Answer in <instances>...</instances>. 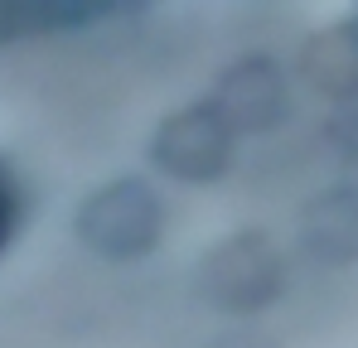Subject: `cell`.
I'll return each mask as SVG.
<instances>
[{"instance_id":"cell-2","label":"cell","mask_w":358,"mask_h":348,"mask_svg":"<svg viewBox=\"0 0 358 348\" xmlns=\"http://www.w3.org/2000/svg\"><path fill=\"white\" fill-rule=\"evenodd\" d=\"M349 29H354V44H358V10H354V20H349Z\"/></svg>"},{"instance_id":"cell-1","label":"cell","mask_w":358,"mask_h":348,"mask_svg":"<svg viewBox=\"0 0 358 348\" xmlns=\"http://www.w3.org/2000/svg\"><path fill=\"white\" fill-rule=\"evenodd\" d=\"M5 237H10V184L0 179V247H5Z\"/></svg>"}]
</instances>
